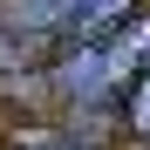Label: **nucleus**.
<instances>
[{
    "mask_svg": "<svg viewBox=\"0 0 150 150\" xmlns=\"http://www.w3.org/2000/svg\"><path fill=\"white\" fill-rule=\"evenodd\" d=\"M7 150H82L75 137H62V130H28V137H14Z\"/></svg>",
    "mask_w": 150,
    "mask_h": 150,
    "instance_id": "f257e3e1",
    "label": "nucleus"
},
{
    "mask_svg": "<svg viewBox=\"0 0 150 150\" xmlns=\"http://www.w3.org/2000/svg\"><path fill=\"white\" fill-rule=\"evenodd\" d=\"M130 103H137V130H150V75H143V89H130Z\"/></svg>",
    "mask_w": 150,
    "mask_h": 150,
    "instance_id": "f03ea898",
    "label": "nucleus"
}]
</instances>
